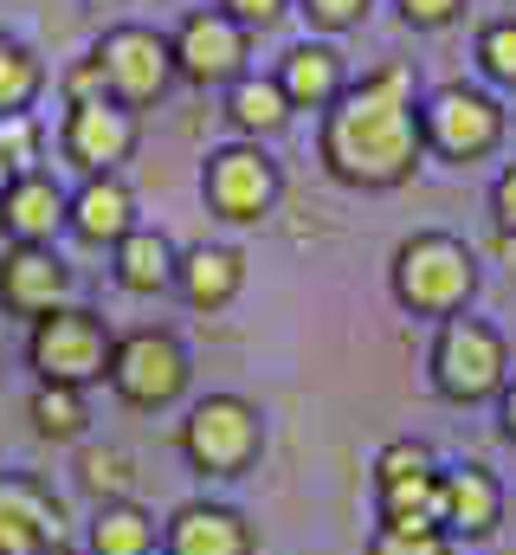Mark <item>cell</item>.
Wrapping results in <instances>:
<instances>
[{
    "label": "cell",
    "mask_w": 516,
    "mask_h": 555,
    "mask_svg": "<svg viewBox=\"0 0 516 555\" xmlns=\"http://www.w3.org/2000/svg\"><path fill=\"white\" fill-rule=\"evenodd\" d=\"M375 524H387V530H446L439 524V472L375 485Z\"/></svg>",
    "instance_id": "7402d4cb"
},
{
    "label": "cell",
    "mask_w": 516,
    "mask_h": 555,
    "mask_svg": "<svg viewBox=\"0 0 516 555\" xmlns=\"http://www.w3.org/2000/svg\"><path fill=\"white\" fill-rule=\"evenodd\" d=\"M439 524L452 543H491L504 524V478L491 465H446L439 472Z\"/></svg>",
    "instance_id": "9a60e30c"
},
{
    "label": "cell",
    "mask_w": 516,
    "mask_h": 555,
    "mask_svg": "<svg viewBox=\"0 0 516 555\" xmlns=\"http://www.w3.org/2000/svg\"><path fill=\"white\" fill-rule=\"evenodd\" d=\"M162 555H258V524L227 498H188L162 524Z\"/></svg>",
    "instance_id": "7c38bea8"
},
{
    "label": "cell",
    "mask_w": 516,
    "mask_h": 555,
    "mask_svg": "<svg viewBox=\"0 0 516 555\" xmlns=\"http://www.w3.org/2000/svg\"><path fill=\"white\" fill-rule=\"evenodd\" d=\"M420 137L426 149H439L446 162H472L485 149H498L504 137V111L485 98V91H465V85H446L420 104Z\"/></svg>",
    "instance_id": "9c48e42d"
},
{
    "label": "cell",
    "mask_w": 516,
    "mask_h": 555,
    "mask_svg": "<svg viewBox=\"0 0 516 555\" xmlns=\"http://www.w3.org/2000/svg\"><path fill=\"white\" fill-rule=\"evenodd\" d=\"M65 162L85 168V175H117V162H129L136 149V111L117 104V98H78L65 111Z\"/></svg>",
    "instance_id": "4fadbf2b"
},
{
    "label": "cell",
    "mask_w": 516,
    "mask_h": 555,
    "mask_svg": "<svg viewBox=\"0 0 516 555\" xmlns=\"http://www.w3.org/2000/svg\"><path fill=\"white\" fill-rule=\"evenodd\" d=\"M0 188H7V162H0Z\"/></svg>",
    "instance_id": "8d00e7d4"
},
{
    "label": "cell",
    "mask_w": 516,
    "mask_h": 555,
    "mask_svg": "<svg viewBox=\"0 0 516 555\" xmlns=\"http://www.w3.org/2000/svg\"><path fill=\"white\" fill-rule=\"evenodd\" d=\"M491 214H498V227L516 240V168L498 175V188H491Z\"/></svg>",
    "instance_id": "1f68e13d"
},
{
    "label": "cell",
    "mask_w": 516,
    "mask_h": 555,
    "mask_svg": "<svg viewBox=\"0 0 516 555\" xmlns=\"http://www.w3.org/2000/svg\"><path fill=\"white\" fill-rule=\"evenodd\" d=\"M426 375H433V395H439V401L478 408V401H498V395H504V382H511V349H504V336H498L485 317H446L439 336H433Z\"/></svg>",
    "instance_id": "277c9868"
},
{
    "label": "cell",
    "mask_w": 516,
    "mask_h": 555,
    "mask_svg": "<svg viewBox=\"0 0 516 555\" xmlns=\"http://www.w3.org/2000/svg\"><path fill=\"white\" fill-rule=\"evenodd\" d=\"M65 227V188L39 168L7 175L0 188V233L7 246H52V233Z\"/></svg>",
    "instance_id": "2e32d148"
},
{
    "label": "cell",
    "mask_w": 516,
    "mask_h": 555,
    "mask_svg": "<svg viewBox=\"0 0 516 555\" xmlns=\"http://www.w3.org/2000/svg\"><path fill=\"white\" fill-rule=\"evenodd\" d=\"M201 194H207V214H214V220H227V227H253V220H265V214L278 207L284 175H278V162H271L258 142H227V149L207 155V168H201Z\"/></svg>",
    "instance_id": "52a82bcc"
},
{
    "label": "cell",
    "mask_w": 516,
    "mask_h": 555,
    "mask_svg": "<svg viewBox=\"0 0 516 555\" xmlns=\"http://www.w3.org/2000/svg\"><path fill=\"white\" fill-rule=\"evenodd\" d=\"M33 98H39V59H33L20 39H7V33H0V117L26 111Z\"/></svg>",
    "instance_id": "484cf974"
},
{
    "label": "cell",
    "mask_w": 516,
    "mask_h": 555,
    "mask_svg": "<svg viewBox=\"0 0 516 555\" xmlns=\"http://www.w3.org/2000/svg\"><path fill=\"white\" fill-rule=\"evenodd\" d=\"M65 233L85 246H117L136 233V194L124 175H85L78 194H65Z\"/></svg>",
    "instance_id": "e0dca14e"
},
{
    "label": "cell",
    "mask_w": 516,
    "mask_h": 555,
    "mask_svg": "<svg viewBox=\"0 0 516 555\" xmlns=\"http://www.w3.org/2000/svg\"><path fill=\"white\" fill-rule=\"evenodd\" d=\"M98 72H104V98H117V104H155L162 91H168V78H175V52H168V39L162 33H149V26H117V33H104L98 39Z\"/></svg>",
    "instance_id": "ba28073f"
},
{
    "label": "cell",
    "mask_w": 516,
    "mask_h": 555,
    "mask_svg": "<svg viewBox=\"0 0 516 555\" xmlns=\"http://www.w3.org/2000/svg\"><path fill=\"white\" fill-rule=\"evenodd\" d=\"M323 168L349 188H400L413 181L426 137H420V111H413V78L407 65H382L362 85H349L330 111H323Z\"/></svg>",
    "instance_id": "6da1fadb"
},
{
    "label": "cell",
    "mask_w": 516,
    "mask_h": 555,
    "mask_svg": "<svg viewBox=\"0 0 516 555\" xmlns=\"http://www.w3.org/2000/svg\"><path fill=\"white\" fill-rule=\"evenodd\" d=\"M111 395L136 408V414H168L181 395H188V382H194V362H188V349H181V336L175 330H129L117 336V349H111Z\"/></svg>",
    "instance_id": "8992f818"
},
{
    "label": "cell",
    "mask_w": 516,
    "mask_h": 555,
    "mask_svg": "<svg viewBox=\"0 0 516 555\" xmlns=\"http://www.w3.org/2000/svg\"><path fill=\"white\" fill-rule=\"evenodd\" d=\"M387 284H394V304L407 317H459L478 291V259L465 240L452 233H413L394 246V266H387Z\"/></svg>",
    "instance_id": "7a4b0ae2"
},
{
    "label": "cell",
    "mask_w": 516,
    "mask_h": 555,
    "mask_svg": "<svg viewBox=\"0 0 516 555\" xmlns=\"http://www.w3.org/2000/svg\"><path fill=\"white\" fill-rule=\"evenodd\" d=\"M498 433L516 446V382H504V395H498Z\"/></svg>",
    "instance_id": "e575fe53"
},
{
    "label": "cell",
    "mask_w": 516,
    "mask_h": 555,
    "mask_svg": "<svg viewBox=\"0 0 516 555\" xmlns=\"http://www.w3.org/2000/svg\"><path fill=\"white\" fill-rule=\"evenodd\" d=\"M362 555H459V543L446 530H387V524H375Z\"/></svg>",
    "instance_id": "83f0119b"
},
{
    "label": "cell",
    "mask_w": 516,
    "mask_h": 555,
    "mask_svg": "<svg viewBox=\"0 0 516 555\" xmlns=\"http://www.w3.org/2000/svg\"><path fill=\"white\" fill-rule=\"evenodd\" d=\"M246 284V259L233 246H188L175 266V291L188 310H227Z\"/></svg>",
    "instance_id": "ac0fdd59"
},
{
    "label": "cell",
    "mask_w": 516,
    "mask_h": 555,
    "mask_svg": "<svg viewBox=\"0 0 516 555\" xmlns=\"http://www.w3.org/2000/svg\"><path fill=\"white\" fill-rule=\"evenodd\" d=\"M0 162H7V175H26V168L39 162V124H33L26 111L0 117Z\"/></svg>",
    "instance_id": "f1b7e54d"
},
{
    "label": "cell",
    "mask_w": 516,
    "mask_h": 555,
    "mask_svg": "<svg viewBox=\"0 0 516 555\" xmlns=\"http://www.w3.org/2000/svg\"><path fill=\"white\" fill-rule=\"evenodd\" d=\"M59 304H72V266L59 246H7L0 253V310L7 317H52Z\"/></svg>",
    "instance_id": "5bb4252c"
},
{
    "label": "cell",
    "mask_w": 516,
    "mask_h": 555,
    "mask_svg": "<svg viewBox=\"0 0 516 555\" xmlns=\"http://www.w3.org/2000/svg\"><path fill=\"white\" fill-rule=\"evenodd\" d=\"M168 52H175V72L188 85H233V78H246V26L227 7L188 13L181 33L168 39Z\"/></svg>",
    "instance_id": "30bf717a"
},
{
    "label": "cell",
    "mask_w": 516,
    "mask_h": 555,
    "mask_svg": "<svg viewBox=\"0 0 516 555\" xmlns=\"http://www.w3.org/2000/svg\"><path fill=\"white\" fill-rule=\"evenodd\" d=\"M227 117H233V130H240L246 142L278 137V130L291 124V98L278 91V78H233V91H227Z\"/></svg>",
    "instance_id": "603a6c76"
},
{
    "label": "cell",
    "mask_w": 516,
    "mask_h": 555,
    "mask_svg": "<svg viewBox=\"0 0 516 555\" xmlns=\"http://www.w3.org/2000/svg\"><path fill=\"white\" fill-rule=\"evenodd\" d=\"M175 446H181V459L201 485H233L265 459V414L246 395H207V401L188 408Z\"/></svg>",
    "instance_id": "3957f363"
},
{
    "label": "cell",
    "mask_w": 516,
    "mask_h": 555,
    "mask_svg": "<svg viewBox=\"0 0 516 555\" xmlns=\"http://www.w3.org/2000/svg\"><path fill=\"white\" fill-rule=\"evenodd\" d=\"M304 13H310L317 26H356V20L369 13V0H304Z\"/></svg>",
    "instance_id": "4dcf8cb0"
},
{
    "label": "cell",
    "mask_w": 516,
    "mask_h": 555,
    "mask_svg": "<svg viewBox=\"0 0 516 555\" xmlns=\"http://www.w3.org/2000/svg\"><path fill=\"white\" fill-rule=\"evenodd\" d=\"M400 13H407V26H446L459 13V0H400Z\"/></svg>",
    "instance_id": "d6a6232c"
},
{
    "label": "cell",
    "mask_w": 516,
    "mask_h": 555,
    "mask_svg": "<svg viewBox=\"0 0 516 555\" xmlns=\"http://www.w3.org/2000/svg\"><path fill=\"white\" fill-rule=\"evenodd\" d=\"M375 485H394V478H420V472H439V459H433V446L426 439H387L382 452H375Z\"/></svg>",
    "instance_id": "4316f807"
},
{
    "label": "cell",
    "mask_w": 516,
    "mask_h": 555,
    "mask_svg": "<svg viewBox=\"0 0 516 555\" xmlns=\"http://www.w3.org/2000/svg\"><path fill=\"white\" fill-rule=\"evenodd\" d=\"M26 420H33L39 439L72 446V439H85V426H91V401H85V388H52V382H39V388L26 395Z\"/></svg>",
    "instance_id": "cb8c5ba5"
},
{
    "label": "cell",
    "mask_w": 516,
    "mask_h": 555,
    "mask_svg": "<svg viewBox=\"0 0 516 555\" xmlns=\"http://www.w3.org/2000/svg\"><path fill=\"white\" fill-rule=\"evenodd\" d=\"M278 91L291 98V111H330L349 85H343V59L336 46H291L284 65H278Z\"/></svg>",
    "instance_id": "ffe728a7"
},
{
    "label": "cell",
    "mask_w": 516,
    "mask_h": 555,
    "mask_svg": "<svg viewBox=\"0 0 516 555\" xmlns=\"http://www.w3.org/2000/svg\"><path fill=\"white\" fill-rule=\"evenodd\" d=\"M78 491L91 504H111V498H129L136 491V459L124 446H85L78 452Z\"/></svg>",
    "instance_id": "d4e9b609"
},
{
    "label": "cell",
    "mask_w": 516,
    "mask_h": 555,
    "mask_svg": "<svg viewBox=\"0 0 516 555\" xmlns=\"http://www.w3.org/2000/svg\"><path fill=\"white\" fill-rule=\"evenodd\" d=\"M111 349H117V336L85 304H59L52 317H39L26 330V369L52 388H98L111 375Z\"/></svg>",
    "instance_id": "5b68a950"
},
{
    "label": "cell",
    "mask_w": 516,
    "mask_h": 555,
    "mask_svg": "<svg viewBox=\"0 0 516 555\" xmlns=\"http://www.w3.org/2000/svg\"><path fill=\"white\" fill-rule=\"evenodd\" d=\"M175 266H181V253H175V240L155 233V227H136V233H124V240L111 246V278L124 284L129 297L175 291Z\"/></svg>",
    "instance_id": "d6986e66"
},
{
    "label": "cell",
    "mask_w": 516,
    "mask_h": 555,
    "mask_svg": "<svg viewBox=\"0 0 516 555\" xmlns=\"http://www.w3.org/2000/svg\"><path fill=\"white\" fill-rule=\"evenodd\" d=\"M220 7H227L240 26H271V20L284 13V0H220Z\"/></svg>",
    "instance_id": "836d02e7"
},
{
    "label": "cell",
    "mask_w": 516,
    "mask_h": 555,
    "mask_svg": "<svg viewBox=\"0 0 516 555\" xmlns=\"http://www.w3.org/2000/svg\"><path fill=\"white\" fill-rule=\"evenodd\" d=\"M46 555H85V543H52Z\"/></svg>",
    "instance_id": "d590c367"
},
{
    "label": "cell",
    "mask_w": 516,
    "mask_h": 555,
    "mask_svg": "<svg viewBox=\"0 0 516 555\" xmlns=\"http://www.w3.org/2000/svg\"><path fill=\"white\" fill-rule=\"evenodd\" d=\"M155 550H162V524H155L136 498L91 504V524H85V555H155Z\"/></svg>",
    "instance_id": "44dd1931"
},
{
    "label": "cell",
    "mask_w": 516,
    "mask_h": 555,
    "mask_svg": "<svg viewBox=\"0 0 516 555\" xmlns=\"http://www.w3.org/2000/svg\"><path fill=\"white\" fill-rule=\"evenodd\" d=\"M65 543V498L33 472H0V555H46Z\"/></svg>",
    "instance_id": "8fae6325"
},
{
    "label": "cell",
    "mask_w": 516,
    "mask_h": 555,
    "mask_svg": "<svg viewBox=\"0 0 516 555\" xmlns=\"http://www.w3.org/2000/svg\"><path fill=\"white\" fill-rule=\"evenodd\" d=\"M478 59L498 85H516V20H498L485 39H478Z\"/></svg>",
    "instance_id": "f546056e"
}]
</instances>
